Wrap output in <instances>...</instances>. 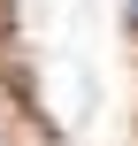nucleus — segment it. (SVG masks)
<instances>
[{
  "label": "nucleus",
  "instance_id": "1",
  "mask_svg": "<svg viewBox=\"0 0 138 146\" xmlns=\"http://www.w3.org/2000/svg\"><path fill=\"white\" fill-rule=\"evenodd\" d=\"M131 31H138V0H131Z\"/></svg>",
  "mask_w": 138,
  "mask_h": 146
}]
</instances>
